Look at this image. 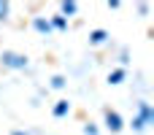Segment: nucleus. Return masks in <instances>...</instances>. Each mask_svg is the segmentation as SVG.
I'll use <instances>...</instances> for the list:
<instances>
[{
  "label": "nucleus",
  "mask_w": 154,
  "mask_h": 135,
  "mask_svg": "<svg viewBox=\"0 0 154 135\" xmlns=\"http://www.w3.org/2000/svg\"><path fill=\"white\" fill-rule=\"evenodd\" d=\"M32 27H35L38 32H51V24H49V19H43V16H38V19L32 22Z\"/></svg>",
  "instance_id": "nucleus-4"
},
{
  "label": "nucleus",
  "mask_w": 154,
  "mask_h": 135,
  "mask_svg": "<svg viewBox=\"0 0 154 135\" xmlns=\"http://www.w3.org/2000/svg\"><path fill=\"white\" fill-rule=\"evenodd\" d=\"M68 111H70V103H68V100H60V103L54 106V116H65Z\"/></svg>",
  "instance_id": "nucleus-6"
},
{
  "label": "nucleus",
  "mask_w": 154,
  "mask_h": 135,
  "mask_svg": "<svg viewBox=\"0 0 154 135\" xmlns=\"http://www.w3.org/2000/svg\"><path fill=\"white\" fill-rule=\"evenodd\" d=\"M49 24H51V27H57V30H65V27H68V22H65V16H54V19L49 22Z\"/></svg>",
  "instance_id": "nucleus-7"
},
{
  "label": "nucleus",
  "mask_w": 154,
  "mask_h": 135,
  "mask_svg": "<svg viewBox=\"0 0 154 135\" xmlns=\"http://www.w3.org/2000/svg\"><path fill=\"white\" fill-rule=\"evenodd\" d=\"M14 135H27V133H22V130H16V133H14Z\"/></svg>",
  "instance_id": "nucleus-13"
},
{
  "label": "nucleus",
  "mask_w": 154,
  "mask_h": 135,
  "mask_svg": "<svg viewBox=\"0 0 154 135\" xmlns=\"http://www.w3.org/2000/svg\"><path fill=\"white\" fill-rule=\"evenodd\" d=\"M3 65L5 68H14V70H19V68H27V57L24 54H16V51H3Z\"/></svg>",
  "instance_id": "nucleus-2"
},
{
  "label": "nucleus",
  "mask_w": 154,
  "mask_h": 135,
  "mask_svg": "<svg viewBox=\"0 0 154 135\" xmlns=\"http://www.w3.org/2000/svg\"><path fill=\"white\" fill-rule=\"evenodd\" d=\"M84 135H97V127H95V124H87V127H84Z\"/></svg>",
  "instance_id": "nucleus-12"
},
{
  "label": "nucleus",
  "mask_w": 154,
  "mask_h": 135,
  "mask_svg": "<svg viewBox=\"0 0 154 135\" xmlns=\"http://www.w3.org/2000/svg\"><path fill=\"white\" fill-rule=\"evenodd\" d=\"M152 122H154L152 106H149L146 100H141V103H138V114H135V119H133V130H135V133H141V130H146Z\"/></svg>",
  "instance_id": "nucleus-1"
},
{
  "label": "nucleus",
  "mask_w": 154,
  "mask_h": 135,
  "mask_svg": "<svg viewBox=\"0 0 154 135\" xmlns=\"http://www.w3.org/2000/svg\"><path fill=\"white\" fill-rule=\"evenodd\" d=\"M122 78H125V70H122V68H119V70H114V73L108 76V81H111V84H122Z\"/></svg>",
  "instance_id": "nucleus-8"
},
{
  "label": "nucleus",
  "mask_w": 154,
  "mask_h": 135,
  "mask_svg": "<svg viewBox=\"0 0 154 135\" xmlns=\"http://www.w3.org/2000/svg\"><path fill=\"white\" fill-rule=\"evenodd\" d=\"M106 127H108L111 133H119V130H122V116H119L116 111H111V108L106 111Z\"/></svg>",
  "instance_id": "nucleus-3"
},
{
  "label": "nucleus",
  "mask_w": 154,
  "mask_h": 135,
  "mask_svg": "<svg viewBox=\"0 0 154 135\" xmlns=\"http://www.w3.org/2000/svg\"><path fill=\"white\" fill-rule=\"evenodd\" d=\"M51 87H54V89L65 87V78H62V76H54V78H51Z\"/></svg>",
  "instance_id": "nucleus-10"
},
{
  "label": "nucleus",
  "mask_w": 154,
  "mask_h": 135,
  "mask_svg": "<svg viewBox=\"0 0 154 135\" xmlns=\"http://www.w3.org/2000/svg\"><path fill=\"white\" fill-rule=\"evenodd\" d=\"M106 38H108L106 30H95V32L89 35V43H95V46H97V43H106Z\"/></svg>",
  "instance_id": "nucleus-5"
},
{
  "label": "nucleus",
  "mask_w": 154,
  "mask_h": 135,
  "mask_svg": "<svg viewBox=\"0 0 154 135\" xmlns=\"http://www.w3.org/2000/svg\"><path fill=\"white\" fill-rule=\"evenodd\" d=\"M0 19H8V3H0Z\"/></svg>",
  "instance_id": "nucleus-11"
},
{
  "label": "nucleus",
  "mask_w": 154,
  "mask_h": 135,
  "mask_svg": "<svg viewBox=\"0 0 154 135\" xmlns=\"http://www.w3.org/2000/svg\"><path fill=\"white\" fill-rule=\"evenodd\" d=\"M76 3H62V14H76Z\"/></svg>",
  "instance_id": "nucleus-9"
}]
</instances>
